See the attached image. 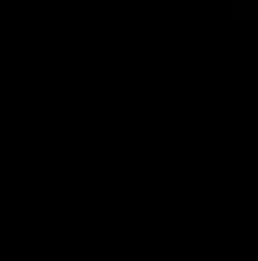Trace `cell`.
Returning a JSON list of instances; mask_svg holds the SVG:
<instances>
[{
	"label": "cell",
	"mask_w": 258,
	"mask_h": 261,
	"mask_svg": "<svg viewBox=\"0 0 258 261\" xmlns=\"http://www.w3.org/2000/svg\"><path fill=\"white\" fill-rule=\"evenodd\" d=\"M233 19L236 23H255L258 19V0H233Z\"/></svg>",
	"instance_id": "cell-1"
}]
</instances>
